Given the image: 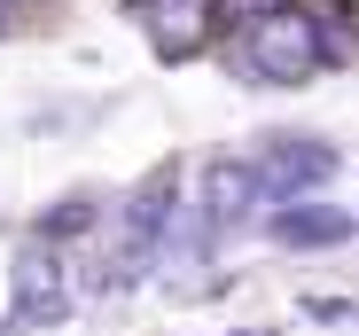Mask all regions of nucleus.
Returning a JSON list of instances; mask_svg holds the SVG:
<instances>
[{"instance_id":"2","label":"nucleus","mask_w":359,"mask_h":336,"mask_svg":"<svg viewBox=\"0 0 359 336\" xmlns=\"http://www.w3.org/2000/svg\"><path fill=\"white\" fill-rule=\"evenodd\" d=\"M258 173H266V188L281 196V203H297V196H305V188H320L328 173H336V149L328 141H273L266 156H258Z\"/></svg>"},{"instance_id":"3","label":"nucleus","mask_w":359,"mask_h":336,"mask_svg":"<svg viewBox=\"0 0 359 336\" xmlns=\"http://www.w3.org/2000/svg\"><path fill=\"white\" fill-rule=\"evenodd\" d=\"M203 188H211V203H203L211 227H234V219H250V203H258V196H273V188H266V173H258V156H250V164L219 156L211 173H203Z\"/></svg>"},{"instance_id":"6","label":"nucleus","mask_w":359,"mask_h":336,"mask_svg":"<svg viewBox=\"0 0 359 336\" xmlns=\"http://www.w3.org/2000/svg\"><path fill=\"white\" fill-rule=\"evenodd\" d=\"M0 16H8V0H0Z\"/></svg>"},{"instance_id":"4","label":"nucleus","mask_w":359,"mask_h":336,"mask_svg":"<svg viewBox=\"0 0 359 336\" xmlns=\"http://www.w3.org/2000/svg\"><path fill=\"white\" fill-rule=\"evenodd\" d=\"M16 313L24 321H55V313H63V266H55V250H24L16 258Z\"/></svg>"},{"instance_id":"1","label":"nucleus","mask_w":359,"mask_h":336,"mask_svg":"<svg viewBox=\"0 0 359 336\" xmlns=\"http://www.w3.org/2000/svg\"><path fill=\"white\" fill-rule=\"evenodd\" d=\"M243 63L266 79V86H297V79H313L328 63V39L305 8H273L258 24H243Z\"/></svg>"},{"instance_id":"5","label":"nucleus","mask_w":359,"mask_h":336,"mask_svg":"<svg viewBox=\"0 0 359 336\" xmlns=\"http://www.w3.org/2000/svg\"><path fill=\"white\" fill-rule=\"evenodd\" d=\"M273 227H281V243H344L351 235V211H320L313 196H297Z\"/></svg>"}]
</instances>
